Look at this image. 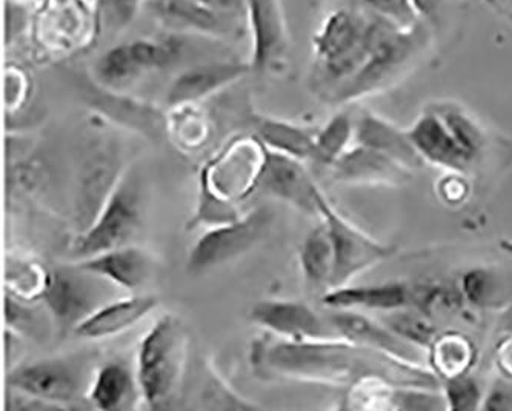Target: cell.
Returning <instances> with one entry per match:
<instances>
[{
  "instance_id": "836d02e7",
  "label": "cell",
  "mask_w": 512,
  "mask_h": 411,
  "mask_svg": "<svg viewBox=\"0 0 512 411\" xmlns=\"http://www.w3.org/2000/svg\"><path fill=\"white\" fill-rule=\"evenodd\" d=\"M389 410L437 411L448 410L442 388L399 387L389 390Z\"/></svg>"
},
{
  "instance_id": "ffe728a7",
  "label": "cell",
  "mask_w": 512,
  "mask_h": 411,
  "mask_svg": "<svg viewBox=\"0 0 512 411\" xmlns=\"http://www.w3.org/2000/svg\"><path fill=\"white\" fill-rule=\"evenodd\" d=\"M330 168L334 181L354 185H402L413 173L385 154L359 144L346 151Z\"/></svg>"
},
{
  "instance_id": "30bf717a",
  "label": "cell",
  "mask_w": 512,
  "mask_h": 411,
  "mask_svg": "<svg viewBox=\"0 0 512 411\" xmlns=\"http://www.w3.org/2000/svg\"><path fill=\"white\" fill-rule=\"evenodd\" d=\"M176 56V45L170 42L139 39L116 45L99 57L96 64L97 81L104 87L119 90L133 84L148 71L168 67Z\"/></svg>"
},
{
  "instance_id": "b9f144b4",
  "label": "cell",
  "mask_w": 512,
  "mask_h": 411,
  "mask_svg": "<svg viewBox=\"0 0 512 411\" xmlns=\"http://www.w3.org/2000/svg\"><path fill=\"white\" fill-rule=\"evenodd\" d=\"M500 247L503 248V251H506V253L511 254L512 256V241L509 239V241H503L502 244H500Z\"/></svg>"
},
{
  "instance_id": "277c9868",
  "label": "cell",
  "mask_w": 512,
  "mask_h": 411,
  "mask_svg": "<svg viewBox=\"0 0 512 411\" xmlns=\"http://www.w3.org/2000/svg\"><path fill=\"white\" fill-rule=\"evenodd\" d=\"M423 37L425 34L419 24L411 28L388 25L380 34L370 59L351 81L330 97V101L334 104L359 101L385 88L416 59L423 47Z\"/></svg>"
},
{
  "instance_id": "7c38bea8",
  "label": "cell",
  "mask_w": 512,
  "mask_h": 411,
  "mask_svg": "<svg viewBox=\"0 0 512 411\" xmlns=\"http://www.w3.org/2000/svg\"><path fill=\"white\" fill-rule=\"evenodd\" d=\"M256 190L305 213L319 216V193L322 190L317 187L316 181L311 178L300 159L266 148L265 162Z\"/></svg>"
},
{
  "instance_id": "f1b7e54d",
  "label": "cell",
  "mask_w": 512,
  "mask_h": 411,
  "mask_svg": "<svg viewBox=\"0 0 512 411\" xmlns=\"http://www.w3.org/2000/svg\"><path fill=\"white\" fill-rule=\"evenodd\" d=\"M50 276L51 271L28 256L8 254L5 261V287L8 295L25 304L44 299Z\"/></svg>"
},
{
  "instance_id": "484cf974",
  "label": "cell",
  "mask_w": 512,
  "mask_h": 411,
  "mask_svg": "<svg viewBox=\"0 0 512 411\" xmlns=\"http://www.w3.org/2000/svg\"><path fill=\"white\" fill-rule=\"evenodd\" d=\"M136 385L139 387L137 378H133L124 364L108 362L94 375L88 398L99 410H120L133 399Z\"/></svg>"
},
{
  "instance_id": "5bb4252c",
  "label": "cell",
  "mask_w": 512,
  "mask_h": 411,
  "mask_svg": "<svg viewBox=\"0 0 512 411\" xmlns=\"http://www.w3.org/2000/svg\"><path fill=\"white\" fill-rule=\"evenodd\" d=\"M251 321L288 341L339 338L328 318L299 301H262L251 308Z\"/></svg>"
},
{
  "instance_id": "8fae6325",
  "label": "cell",
  "mask_w": 512,
  "mask_h": 411,
  "mask_svg": "<svg viewBox=\"0 0 512 411\" xmlns=\"http://www.w3.org/2000/svg\"><path fill=\"white\" fill-rule=\"evenodd\" d=\"M8 385L22 395L64 410L70 408V402L79 396L80 373L73 362L62 359L37 361L14 368L8 375Z\"/></svg>"
},
{
  "instance_id": "4316f807",
  "label": "cell",
  "mask_w": 512,
  "mask_h": 411,
  "mask_svg": "<svg viewBox=\"0 0 512 411\" xmlns=\"http://www.w3.org/2000/svg\"><path fill=\"white\" fill-rule=\"evenodd\" d=\"M257 139L263 147L286 154L300 161H314L316 134L290 122L277 119H260L257 124Z\"/></svg>"
},
{
  "instance_id": "8d00e7d4",
  "label": "cell",
  "mask_w": 512,
  "mask_h": 411,
  "mask_svg": "<svg viewBox=\"0 0 512 411\" xmlns=\"http://www.w3.org/2000/svg\"><path fill=\"white\" fill-rule=\"evenodd\" d=\"M173 133L177 142L187 150H196L202 147L208 137V122L203 114L196 110L194 105H182L174 107Z\"/></svg>"
},
{
  "instance_id": "4dcf8cb0",
  "label": "cell",
  "mask_w": 512,
  "mask_h": 411,
  "mask_svg": "<svg viewBox=\"0 0 512 411\" xmlns=\"http://www.w3.org/2000/svg\"><path fill=\"white\" fill-rule=\"evenodd\" d=\"M379 319L400 338L425 351L439 335L433 321H431V316L426 315L425 311L416 307H406L389 311V313H380Z\"/></svg>"
},
{
  "instance_id": "9c48e42d",
  "label": "cell",
  "mask_w": 512,
  "mask_h": 411,
  "mask_svg": "<svg viewBox=\"0 0 512 411\" xmlns=\"http://www.w3.org/2000/svg\"><path fill=\"white\" fill-rule=\"evenodd\" d=\"M265 156L266 148L259 139H240L211 164L213 168H205L202 184L234 204L256 191Z\"/></svg>"
},
{
  "instance_id": "2e32d148",
  "label": "cell",
  "mask_w": 512,
  "mask_h": 411,
  "mask_svg": "<svg viewBox=\"0 0 512 411\" xmlns=\"http://www.w3.org/2000/svg\"><path fill=\"white\" fill-rule=\"evenodd\" d=\"M251 70L250 64L216 61L194 65L182 71L168 88L167 102L171 108L199 104L217 91L230 87Z\"/></svg>"
},
{
  "instance_id": "5b68a950",
  "label": "cell",
  "mask_w": 512,
  "mask_h": 411,
  "mask_svg": "<svg viewBox=\"0 0 512 411\" xmlns=\"http://www.w3.org/2000/svg\"><path fill=\"white\" fill-rule=\"evenodd\" d=\"M140 221L142 216L136 185L122 178L94 221L80 231L71 251L73 258L84 261L105 251L130 245L139 230Z\"/></svg>"
},
{
  "instance_id": "d6a6232c",
  "label": "cell",
  "mask_w": 512,
  "mask_h": 411,
  "mask_svg": "<svg viewBox=\"0 0 512 411\" xmlns=\"http://www.w3.org/2000/svg\"><path fill=\"white\" fill-rule=\"evenodd\" d=\"M433 110L439 114L443 124L446 125L451 136L456 139L460 148L465 151L466 156L471 161H476L483 144H485V136H483L479 125L474 122L473 117L468 116L462 108L453 104L437 105V107H433Z\"/></svg>"
},
{
  "instance_id": "ab89813d",
  "label": "cell",
  "mask_w": 512,
  "mask_h": 411,
  "mask_svg": "<svg viewBox=\"0 0 512 411\" xmlns=\"http://www.w3.org/2000/svg\"><path fill=\"white\" fill-rule=\"evenodd\" d=\"M448 190H451V193L443 196L445 201L460 202L465 199V194L468 193V185L465 184L463 179H460V173H451V176H448V178L440 184V193Z\"/></svg>"
},
{
  "instance_id": "7a4b0ae2",
  "label": "cell",
  "mask_w": 512,
  "mask_h": 411,
  "mask_svg": "<svg viewBox=\"0 0 512 411\" xmlns=\"http://www.w3.org/2000/svg\"><path fill=\"white\" fill-rule=\"evenodd\" d=\"M388 19L343 5L325 17L314 36L317 82L328 97L351 81L366 64Z\"/></svg>"
},
{
  "instance_id": "603a6c76",
  "label": "cell",
  "mask_w": 512,
  "mask_h": 411,
  "mask_svg": "<svg viewBox=\"0 0 512 411\" xmlns=\"http://www.w3.org/2000/svg\"><path fill=\"white\" fill-rule=\"evenodd\" d=\"M159 301L153 295H134L113 299L97 308L93 315L77 325L74 335L82 339H108L130 330L147 318Z\"/></svg>"
},
{
  "instance_id": "1f68e13d",
  "label": "cell",
  "mask_w": 512,
  "mask_h": 411,
  "mask_svg": "<svg viewBox=\"0 0 512 411\" xmlns=\"http://www.w3.org/2000/svg\"><path fill=\"white\" fill-rule=\"evenodd\" d=\"M356 133V122L350 114L339 113L326 122L325 127L316 133L314 162L331 167L340 156L351 148Z\"/></svg>"
},
{
  "instance_id": "f35d334b",
  "label": "cell",
  "mask_w": 512,
  "mask_h": 411,
  "mask_svg": "<svg viewBox=\"0 0 512 411\" xmlns=\"http://www.w3.org/2000/svg\"><path fill=\"white\" fill-rule=\"evenodd\" d=\"M196 2L237 19L245 17V0H196Z\"/></svg>"
},
{
  "instance_id": "f546056e",
  "label": "cell",
  "mask_w": 512,
  "mask_h": 411,
  "mask_svg": "<svg viewBox=\"0 0 512 411\" xmlns=\"http://www.w3.org/2000/svg\"><path fill=\"white\" fill-rule=\"evenodd\" d=\"M508 274L497 273L491 268H473L463 274L460 291L463 298L480 308L500 307L506 299L512 298Z\"/></svg>"
},
{
  "instance_id": "e0dca14e",
  "label": "cell",
  "mask_w": 512,
  "mask_h": 411,
  "mask_svg": "<svg viewBox=\"0 0 512 411\" xmlns=\"http://www.w3.org/2000/svg\"><path fill=\"white\" fill-rule=\"evenodd\" d=\"M328 310H356L389 313L416 305V285L408 282H382L362 287L331 288L322 298Z\"/></svg>"
},
{
  "instance_id": "52a82bcc",
  "label": "cell",
  "mask_w": 512,
  "mask_h": 411,
  "mask_svg": "<svg viewBox=\"0 0 512 411\" xmlns=\"http://www.w3.org/2000/svg\"><path fill=\"white\" fill-rule=\"evenodd\" d=\"M319 218L330 231L334 250V271L331 288L345 287L363 271L386 261L396 248L371 238L365 231L346 221L330 204L323 191L319 193Z\"/></svg>"
},
{
  "instance_id": "ac0fdd59",
  "label": "cell",
  "mask_w": 512,
  "mask_h": 411,
  "mask_svg": "<svg viewBox=\"0 0 512 411\" xmlns=\"http://www.w3.org/2000/svg\"><path fill=\"white\" fill-rule=\"evenodd\" d=\"M119 159L105 148L90 154L80 171L77 190V221L84 231L94 221L120 182Z\"/></svg>"
},
{
  "instance_id": "cb8c5ba5",
  "label": "cell",
  "mask_w": 512,
  "mask_h": 411,
  "mask_svg": "<svg viewBox=\"0 0 512 411\" xmlns=\"http://www.w3.org/2000/svg\"><path fill=\"white\" fill-rule=\"evenodd\" d=\"M354 142L385 154L409 171L419 170L426 165L406 130H400L376 114L363 113L357 119Z\"/></svg>"
},
{
  "instance_id": "d590c367",
  "label": "cell",
  "mask_w": 512,
  "mask_h": 411,
  "mask_svg": "<svg viewBox=\"0 0 512 411\" xmlns=\"http://www.w3.org/2000/svg\"><path fill=\"white\" fill-rule=\"evenodd\" d=\"M342 2L343 5L377 14L402 28L416 27L419 24V11L414 5V0H342Z\"/></svg>"
},
{
  "instance_id": "83f0119b",
  "label": "cell",
  "mask_w": 512,
  "mask_h": 411,
  "mask_svg": "<svg viewBox=\"0 0 512 411\" xmlns=\"http://www.w3.org/2000/svg\"><path fill=\"white\" fill-rule=\"evenodd\" d=\"M300 267L306 281L313 287L330 290L334 271V250L330 231L322 219L303 239L300 247Z\"/></svg>"
},
{
  "instance_id": "4fadbf2b",
  "label": "cell",
  "mask_w": 512,
  "mask_h": 411,
  "mask_svg": "<svg viewBox=\"0 0 512 411\" xmlns=\"http://www.w3.org/2000/svg\"><path fill=\"white\" fill-rule=\"evenodd\" d=\"M251 36V70L265 73L282 64L290 36L280 0H245Z\"/></svg>"
},
{
  "instance_id": "44dd1931",
  "label": "cell",
  "mask_w": 512,
  "mask_h": 411,
  "mask_svg": "<svg viewBox=\"0 0 512 411\" xmlns=\"http://www.w3.org/2000/svg\"><path fill=\"white\" fill-rule=\"evenodd\" d=\"M165 27L210 37H228L237 31V17L219 13L196 0H145Z\"/></svg>"
},
{
  "instance_id": "7402d4cb",
  "label": "cell",
  "mask_w": 512,
  "mask_h": 411,
  "mask_svg": "<svg viewBox=\"0 0 512 411\" xmlns=\"http://www.w3.org/2000/svg\"><path fill=\"white\" fill-rule=\"evenodd\" d=\"M80 267L97 274L114 287L136 291L153 278L154 261L148 251L133 245L105 251L93 258L77 261Z\"/></svg>"
},
{
  "instance_id": "8992f818",
  "label": "cell",
  "mask_w": 512,
  "mask_h": 411,
  "mask_svg": "<svg viewBox=\"0 0 512 411\" xmlns=\"http://www.w3.org/2000/svg\"><path fill=\"white\" fill-rule=\"evenodd\" d=\"M273 222V211L260 207L242 219L211 227L191 248L187 270L205 274L250 253L263 241Z\"/></svg>"
},
{
  "instance_id": "6da1fadb",
  "label": "cell",
  "mask_w": 512,
  "mask_h": 411,
  "mask_svg": "<svg viewBox=\"0 0 512 411\" xmlns=\"http://www.w3.org/2000/svg\"><path fill=\"white\" fill-rule=\"evenodd\" d=\"M254 362L266 373L311 384L351 387L377 379L399 387H442L425 365L411 364L343 338L262 342L254 348Z\"/></svg>"
},
{
  "instance_id": "d4e9b609",
  "label": "cell",
  "mask_w": 512,
  "mask_h": 411,
  "mask_svg": "<svg viewBox=\"0 0 512 411\" xmlns=\"http://www.w3.org/2000/svg\"><path fill=\"white\" fill-rule=\"evenodd\" d=\"M476 345L459 331L439 333L426 350V362L440 382L471 373L476 364Z\"/></svg>"
},
{
  "instance_id": "3957f363",
  "label": "cell",
  "mask_w": 512,
  "mask_h": 411,
  "mask_svg": "<svg viewBox=\"0 0 512 411\" xmlns=\"http://www.w3.org/2000/svg\"><path fill=\"white\" fill-rule=\"evenodd\" d=\"M188 347L187 328L174 315L162 316L140 342L136 378L140 396L151 410L170 408L179 396Z\"/></svg>"
},
{
  "instance_id": "7bdbcfd3",
  "label": "cell",
  "mask_w": 512,
  "mask_h": 411,
  "mask_svg": "<svg viewBox=\"0 0 512 411\" xmlns=\"http://www.w3.org/2000/svg\"><path fill=\"white\" fill-rule=\"evenodd\" d=\"M506 2H508V4L511 5L512 8V0H506Z\"/></svg>"
},
{
  "instance_id": "74e56055",
  "label": "cell",
  "mask_w": 512,
  "mask_h": 411,
  "mask_svg": "<svg viewBox=\"0 0 512 411\" xmlns=\"http://www.w3.org/2000/svg\"><path fill=\"white\" fill-rule=\"evenodd\" d=\"M482 410L512 411V378L500 373L485 390Z\"/></svg>"
},
{
  "instance_id": "ba28073f",
  "label": "cell",
  "mask_w": 512,
  "mask_h": 411,
  "mask_svg": "<svg viewBox=\"0 0 512 411\" xmlns=\"http://www.w3.org/2000/svg\"><path fill=\"white\" fill-rule=\"evenodd\" d=\"M105 281L79 264L51 271L50 284L42 301L47 305L54 324L62 331H74L80 322L97 308L113 301L105 298Z\"/></svg>"
},
{
  "instance_id": "60d3db41",
  "label": "cell",
  "mask_w": 512,
  "mask_h": 411,
  "mask_svg": "<svg viewBox=\"0 0 512 411\" xmlns=\"http://www.w3.org/2000/svg\"><path fill=\"white\" fill-rule=\"evenodd\" d=\"M496 364L502 375L512 378V336L497 345Z\"/></svg>"
},
{
  "instance_id": "e575fe53",
  "label": "cell",
  "mask_w": 512,
  "mask_h": 411,
  "mask_svg": "<svg viewBox=\"0 0 512 411\" xmlns=\"http://www.w3.org/2000/svg\"><path fill=\"white\" fill-rule=\"evenodd\" d=\"M442 391L448 410H482L485 390L471 373L442 381Z\"/></svg>"
},
{
  "instance_id": "9a60e30c",
  "label": "cell",
  "mask_w": 512,
  "mask_h": 411,
  "mask_svg": "<svg viewBox=\"0 0 512 411\" xmlns=\"http://www.w3.org/2000/svg\"><path fill=\"white\" fill-rule=\"evenodd\" d=\"M326 318L339 338L371 350L382 351L411 364L425 365L423 362L426 361V351L400 338L379 318H370L363 311L356 310H331Z\"/></svg>"
},
{
  "instance_id": "d6986e66",
  "label": "cell",
  "mask_w": 512,
  "mask_h": 411,
  "mask_svg": "<svg viewBox=\"0 0 512 411\" xmlns=\"http://www.w3.org/2000/svg\"><path fill=\"white\" fill-rule=\"evenodd\" d=\"M406 133L425 164L460 174L473 164L433 108L423 113Z\"/></svg>"
}]
</instances>
